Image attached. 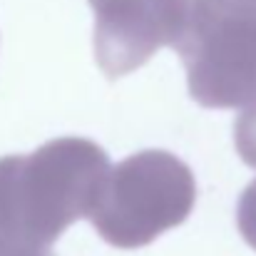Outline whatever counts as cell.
I'll return each instance as SVG.
<instances>
[{
  "label": "cell",
  "mask_w": 256,
  "mask_h": 256,
  "mask_svg": "<svg viewBox=\"0 0 256 256\" xmlns=\"http://www.w3.org/2000/svg\"><path fill=\"white\" fill-rule=\"evenodd\" d=\"M107 172V152L85 137L0 157V256H55L65 229L92 214Z\"/></svg>",
  "instance_id": "obj_1"
},
{
  "label": "cell",
  "mask_w": 256,
  "mask_h": 256,
  "mask_svg": "<svg viewBox=\"0 0 256 256\" xmlns=\"http://www.w3.org/2000/svg\"><path fill=\"white\" fill-rule=\"evenodd\" d=\"M172 48L202 107L232 110L256 100V0H184Z\"/></svg>",
  "instance_id": "obj_2"
},
{
  "label": "cell",
  "mask_w": 256,
  "mask_h": 256,
  "mask_svg": "<svg viewBox=\"0 0 256 256\" xmlns=\"http://www.w3.org/2000/svg\"><path fill=\"white\" fill-rule=\"evenodd\" d=\"M196 202V179L176 154L142 150L110 167L90 222L114 249H140L184 224Z\"/></svg>",
  "instance_id": "obj_3"
},
{
  "label": "cell",
  "mask_w": 256,
  "mask_h": 256,
  "mask_svg": "<svg viewBox=\"0 0 256 256\" xmlns=\"http://www.w3.org/2000/svg\"><path fill=\"white\" fill-rule=\"evenodd\" d=\"M94 10V60L120 80L140 70L160 48H172L184 0H90Z\"/></svg>",
  "instance_id": "obj_4"
},
{
  "label": "cell",
  "mask_w": 256,
  "mask_h": 256,
  "mask_svg": "<svg viewBox=\"0 0 256 256\" xmlns=\"http://www.w3.org/2000/svg\"><path fill=\"white\" fill-rule=\"evenodd\" d=\"M234 144L242 162L256 170V100L242 107L234 122Z\"/></svg>",
  "instance_id": "obj_5"
},
{
  "label": "cell",
  "mask_w": 256,
  "mask_h": 256,
  "mask_svg": "<svg viewBox=\"0 0 256 256\" xmlns=\"http://www.w3.org/2000/svg\"><path fill=\"white\" fill-rule=\"evenodd\" d=\"M236 224L242 232V239L256 252V179L246 184V189L239 196L236 204Z\"/></svg>",
  "instance_id": "obj_6"
}]
</instances>
